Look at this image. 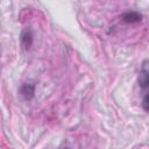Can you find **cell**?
<instances>
[{"label":"cell","mask_w":149,"mask_h":149,"mask_svg":"<svg viewBox=\"0 0 149 149\" xmlns=\"http://www.w3.org/2000/svg\"><path fill=\"white\" fill-rule=\"evenodd\" d=\"M35 93V85L31 83H26L22 85L21 87V94L26 98V99H31L34 97Z\"/></svg>","instance_id":"2"},{"label":"cell","mask_w":149,"mask_h":149,"mask_svg":"<svg viewBox=\"0 0 149 149\" xmlns=\"http://www.w3.org/2000/svg\"><path fill=\"white\" fill-rule=\"evenodd\" d=\"M148 62L147 61H144V63H143V65H142V69H141V71H140V79H139V81H140V86H141V88L147 93V87H148V83H149V72H148Z\"/></svg>","instance_id":"1"},{"label":"cell","mask_w":149,"mask_h":149,"mask_svg":"<svg viewBox=\"0 0 149 149\" xmlns=\"http://www.w3.org/2000/svg\"><path fill=\"white\" fill-rule=\"evenodd\" d=\"M33 33L30 29H26L22 31L21 34V42L23 44L24 48H29L31 44H33Z\"/></svg>","instance_id":"4"},{"label":"cell","mask_w":149,"mask_h":149,"mask_svg":"<svg viewBox=\"0 0 149 149\" xmlns=\"http://www.w3.org/2000/svg\"><path fill=\"white\" fill-rule=\"evenodd\" d=\"M123 21L127 22V23H135V22H139L141 21L142 19V15L137 12H134V10H130V12H127L123 16H122Z\"/></svg>","instance_id":"3"}]
</instances>
